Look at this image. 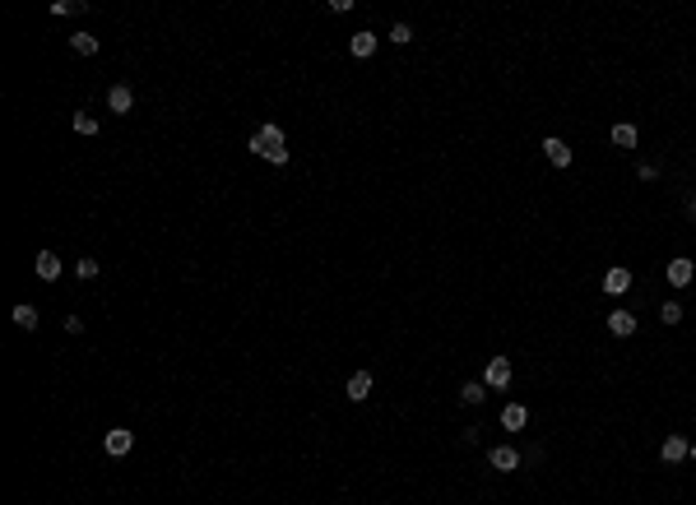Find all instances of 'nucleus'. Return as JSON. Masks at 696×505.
Listing matches in <instances>:
<instances>
[{
    "label": "nucleus",
    "mask_w": 696,
    "mask_h": 505,
    "mask_svg": "<svg viewBox=\"0 0 696 505\" xmlns=\"http://www.w3.org/2000/svg\"><path fill=\"white\" fill-rule=\"evenodd\" d=\"M343 394L353 398V403H362V398L371 394V371H357V376H348V389Z\"/></svg>",
    "instance_id": "obj_12"
},
{
    "label": "nucleus",
    "mask_w": 696,
    "mask_h": 505,
    "mask_svg": "<svg viewBox=\"0 0 696 505\" xmlns=\"http://www.w3.org/2000/svg\"><path fill=\"white\" fill-rule=\"evenodd\" d=\"M84 10H89L84 0H56V5H51V15H61V19H75V15H84Z\"/></svg>",
    "instance_id": "obj_17"
},
{
    "label": "nucleus",
    "mask_w": 696,
    "mask_h": 505,
    "mask_svg": "<svg viewBox=\"0 0 696 505\" xmlns=\"http://www.w3.org/2000/svg\"><path fill=\"white\" fill-rule=\"evenodd\" d=\"M348 51H353L357 61H367L371 51H376V33H367V28H362V33H353V42H348Z\"/></svg>",
    "instance_id": "obj_14"
},
{
    "label": "nucleus",
    "mask_w": 696,
    "mask_h": 505,
    "mask_svg": "<svg viewBox=\"0 0 696 505\" xmlns=\"http://www.w3.org/2000/svg\"><path fill=\"white\" fill-rule=\"evenodd\" d=\"M692 278H696V264L692 260H673V264H668V283H673V288H692Z\"/></svg>",
    "instance_id": "obj_8"
},
{
    "label": "nucleus",
    "mask_w": 696,
    "mask_h": 505,
    "mask_svg": "<svg viewBox=\"0 0 696 505\" xmlns=\"http://www.w3.org/2000/svg\"><path fill=\"white\" fill-rule=\"evenodd\" d=\"M79 278H98V260H79Z\"/></svg>",
    "instance_id": "obj_23"
},
{
    "label": "nucleus",
    "mask_w": 696,
    "mask_h": 505,
    "mask_svg": "<svg viewBox=\"0 0 696 505\" xmlns=\"http://www.w3.org/2000/svg\"><path fill=\"white\" fill-rule=\"evenodd\" d=\"M70 46H75L79 56H98V37H93V33H75V37H70Z\"/></svg>",
    "instance_id": "obj_16"
},
{
    "label": "nucleus",
    "mask_w": 696,
    "mask_h": 505,
    "mask_svg": "<svg viewBox=\"0 0 696 505\" xmlns=\"http://www.w3.org/2000/svg\"><path fill=\"white\" fill-rule=\"evenodd\" d=\"M37 278H46V283L61 278V255H56V250H42V255H37Z\"/></svg>",
    "instance_id": "obj_13"
},
{
    "label": "nucleus",
    "mask_w": 696,
    "mask_h": 505,
    "mask_svg": "<svg viewBox=\"0 0 696 505\" xmlns=\"http://www.w3.org/2000/svg\"><path fill=\"white\" fill-rule=\"evenodd\" d=\"M659 320H664V324H682V306H678V302H664V306H659Z\"/></svg>",
    "instance_id": "obj_20"
},
{
    "label": "nucleus",
    "mask_w": 696,
    "mask_h": 505,
    "mask_svg": "<svg viewBox=\"0 0 696 505\" xmlns=\"http://www.w3.org/2000/svg\"><path fill=\"white\" fill-rule=\"evenodd\" d=\"M65 334H84V320H79V315H65Z\"/></svg>",
    "instance_id": "obj_24"
},
{
    "label": "nucleus",
    "mask_w": 696,
    "mask_h": 505,
    "mask_svg": "<svg viewBox=\"0 0 696 505\" xmlns=\"http://www.w3.org/2000/svg\"><path fill=\"white\" fill-rule=\"evenodd\" d=\"M687 459H696V441H692V450H687Z\"/></svg>",
    "instance_id": "obj_26"
},
{
    "label": "nucleus",
    "mask_w": 696,
    "mask_h": 505,
    "mask_svg": "<svg viewBox=\"0 0 696 505\" xmlns=\"http://www.w3.org/2000/svg\"><path fill=\"white\" fill-rule=\"evenodd\" d=\"M687 450H692V445L682 441V436H664V445H659V459H664V463H682V459H687Z\"/></svg>",
    "instance_id": "obj_6"
},
{
    "label": "nucleus",
    "mask_w": 696,
    "mask_h": 505,
    "mask_svg": "<svg viewBox=\"0 0 696 505\" xmlns=\"http://www.w3.org/2000/svg\"><path fill=\"white\" fill-rule=\"evenodd\" d=\"M687 218H692V223H696V195H692V204H687Z\"/></svg>",
    "instance_id": "obj_25"
},
{
    "label": "nucleus",
    "mask_w": 696,
    "mask_h": 505,
    "mask_svg": "<svg viewBox=\"0 0 696 505\" xmlns=\"http://www.w3.org/2000/svg\"><path fill=\"white\" fill-rule=\"evenodd\" d=\"M608 334L632 338L636 334V315H632V311H613V315H608Z\"/></svg>",
    "instance_id": "obj_9"
},
{
    "label": "nucleus",
    "mask_w": 696,
    "mask_h": 505,
    "mask_svg": "<svg viewBox=\"0 0 696 505\" xmlns=\"http://www.w3.org/2000/svg\"><path fill=\"white\" fill-rule=\"evenodd\" d=\"M107 107L116 111V116H125V111L135 107V89H130V84H111V93H107Z\"/></svg>",
    "instance_id": "obj_4"
},
{
    "label": "nucleus",
    "mask_w": 696,
    "mask_h": 505,
    "mask_svg": "<svg viewBox=\"0 0 696 505\" xmlns=\"http://www.w3.org/2000/svg\"><path fill=\"white\" fill-rule=\"evenodd\" d=\"M75 130H79V135H98V121H93V116H84V111H79V116H75Z\"/></svg>",
    "instance_id": "obj_22"
},
{
    "label": "nucleus",
    "mask_w": 696,
    "mask_h": 505,
    "mask_svg": "<svg viewBox=\"0 0 696 505\" xmlns=\"http://www.w3.org/2000/svg\"><path fill=\"white\" fill-rule=\"evenodd\" d=\"M488 385H492V389H506L510 385V362L506 357H492V362H488Z\"/></svg>",
    "instance_id": "obj_11"
},
{
    "label": "nucleus",
    "mask_w": 696,
    "mask_h": 505,
    "mask_svg": "<svg viewBox=\"0 0 696 505\" xmlns=\"http://www.w3.org/2000/svg\"><path fill=\"white\" fill-rule=\"evenodd\" d=\"M15 324H19V329H37V306H28V302L15 306Z\"/></svg>",
    "instance_id": "obj_18"
},
{
    "label": "nucleus",
    "mask_w": 696,
    "mask_h": 505,
    "mask_svg": "<svg viewBox=\"0 0 696 505\" xmlns=\"http://www.w3.org/2000/svg\"><path fill=\"white\" fill-rule=\"evenodd\" d=\"M488 398V389H483L479 380H469V385H460V403H483Z\"/></svg>",
    "instance_id": "obj_19"
},
{
    "label": "nucleus",
    "mask_w": 696,
    "mask_h": 505,
    "mask_svg": "<svg viewBox=\"0 0 696 505\" xmlns=\"http://www.w3.org/2000/svg\"><path fill=\"white\" fill-rule=\"evenodd\" d=\"M488 463H492L497 473H515V468L525 463V454H520V450H510V445H497L492 454H488Z\"/></svg>",
    "instance_id": "obj_2"
},
{
    "label": "nucleus",
    "mask_w": 696,
    "mask_h": 505,
    "mask_svg": "<svg viewBox=\"0 0 696 505\" xmlns=\"http://www.w3.org/2000/svg\"><path fill=\"white\" fill-rule=\"evenodd\" d=\"M251 144V154H260V158H269L274 167H288V135H283V125H260L256 135L247 139Z\"/></svg>",
    "instance_id": "obj_1"
},
{
    "label": "nucleus",
    "mask_w": 696,
    "mask_h": 505,
    "mask_svg": "<svg viewBox=\"0 0 696 505\" xmlns=\"http://www.w3.org/2000/svg\"><path fill=\"white\" fill-rule=\"evenodd\" d=\"M525 422H529V408H520V403H506V408H501V427L506 431H520Z\"/></svg>",
    "instance_id": "obj_15"
},
{
    "label": "nucleus",
    "mask_w": 696,
    "mask_h": 505,
    "mask_svg": "<svg viewBox=\"0 0 696 505\" xmlns=\"http://www.w3.org/2000/svg\"><path fill=\"white\" fill-rule=\"evenodd\" d=\"M543 154H548V163L553 167H571V144L557 135H543Z\"/></svg>",
    "instance_id": "obj_3"
},
{
    "label": "nucleus",
    "mask_w": 696,
    "mask_h": 505,
    "mask_svg": "<svg viewBox=\"0 0 696 505\" xmlns=\"http://www.w3.org/2000/svg\"><path fill=\"white\" fill-rule=\"evenodd\" d=\"M608 139H613L618 149H636V144H641V130H636L632 121H618L613 130H608Z\"/></svg>",
    "instance_id": "obj_7"
},
{
    "label": "nucleus",
    "mask_w": 696,
    "mask_h": 505,
    "mask_svg": "<svg viewBox=\"0 0 696 505\" xmlns=\"http://www.w3.org/2000/svg\"><path fill=\"white\" fill-rule=\"evenodd\" d=\"M409 37H413V28H409V24H390V42H395V46H404Z\"/></svg>",
    "instance_id": "obj_21"
},
{
    "label": "nucleus",
    "mask_w": 696,
    "mask_h": 505,
    "mask_svg": "<svg viewBox=\"0 0 696 505\" xmlns=\"http://www.w3.org/2000/svg\"><path fill=\"white\" fill-rule=\"evenodd\" d=\"M130 445H135V436H130L125 427L107 431V454H111V459H121V454H130Z\"/></svg>",
    "instance_id": "obj_10"
},
{
    "label": "nucleus",
    "mask_w": 696,
    "mask_h": 505,
    "mask_svg": "<svg viewBox=\"0 0 696 505\" xmlns=\"http://www.w3.org/2000/svg\"><path fill=\"white\" fill-rule=\"evenodd\" d=\"M627 288H632V269H622V264H618V269H608V274H603V292H608V297H622Z\"/></svg>",
    "instance_id": "obj_5"
}]
</instances>
